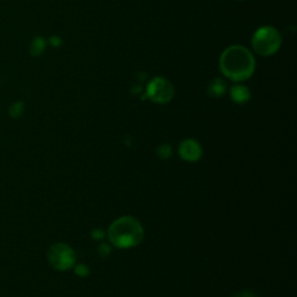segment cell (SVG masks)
Returning <instances> with one entry per match:
<instances>
[{
	"label": "cell",
	"instance_id": "6da1fadb",
	"mask_svg": "<svg viewBox=\"0 0 297 297\" xmlns=\"http://www.w3.org/2000/svg\"><path fill=\"white\" fill-rule=\"evenodd\" d=\"M220 69L222 74L231 80L243 81L253 74L255 59L245 47L231 46L221 55Z\"/></svg>",
	"mask_w": 297,
	"mask_h": 297
},
{
	"label": "cell",
	"instance_id": "7a4b0ae2",
	"mask_svg": "<svg viewBox=\"0 0 297 297\" xmlns=\"http://www.w3.org/2000/svg\"><path fill=\"white\" fill-rule=\"evenodd\" d=\"M144 230L142 224L134 217H121L116 220L108 230V239L118 248H134L142 242Z\"/></svg>",
	"mask_w": 297,
	"mask_h": 297
},
{
	"label": "cell",
	"instance_id": "3957f363",
	"mask_svg": "<svg viewBox=\"0 0 297 297\" xmlns=\"http://www.w3.org/2000/svg\"><path fill=\"white\" fill-rule=\"evenodd\" d=\"M281 42L282 39L279 31L270 26L259 28L252 39V46L255 52L265 57L274 55L280 49Z\"/></svg>",
	"mask_w": 297,
	"mask_h": 297
},
{
	"label": "cell",
	"instance_id": "277c9868",
	"mask_svg": "<svg viewBox=\"0 0 297 297\" xmlns=\"http://www.w3.org/2000/svg\"><path fill=\"white\" fill-rule=\"evenodd\" d=\"M48 260L50 265L56 270L66 271L70 270L74 265L75 255L74 249L70 246L58 243V244L52 245L49 248Z\"/></svg>",
	"mask_w": 297,
	"mask_h": 297
},
{
	"label": "cell",
	"instance_id": "5b68a950",
	"mask_svg": "<svg viewBox=\"0 0 297 297\" xmlns=\"http://www.w3.org/2000/svg\"><path fill=\"white\" fill-rule=\"evenodd\" d=\"M147 96L157 103H167L174 96V88L169 80L163 77H156L150 81L147 88Z\"/></svg>",
	"mask_w": 297,
	"mask_h": 297
},
{
	"label": "cell",
	"instance_id": "8992f818",
	"mask_svg": "<svg viewBox=\"0 0 297 297\" xmlns=\"http://www.w3.org/2000/svg\"><path fill=\"white\" fill-rule=\"evenodd\" d=\"M180 156L187 162H197L200 159L202 150L200 144L194 140H186L181 143L179 148Z\"/></svg>",
	"mask_w": 297,
	"mask_h": 297
},
{
	"label": "cell",
	"instance_id": "52a82bcc",
	"mask_svg": "<svg viewBox=\"0 0 297 297\" xmlns=\"http://www.w3.org/2000/svg\"><path fill=\"white\" fill-rule=\"evenodd\" d=\"M230 96L231 99L237 103H245L248 102L251 98V93H249L248 88L243 85H235L232 86L231 91H230Z\"/></svg>",
	"mask_w": 297,
	"mask_h": 297
},
{
	"label": "cell",
	"instance_id": "ba28073f",
	"mask_svg": "<svg viewBox=\"0 0 297 297\" xmlns=\"http://www.w3.org/2000/svg\"><path fill=\"white\" fill-rule=\"evenodd\" d=\"M225 83L222 80L221 78H216L214 79V80L210 81L209 84V87H208V92H209V94L211 97H215V98H219V97H222L224 93H225Z\"/></svg>",
	"mask_w": 297,
	"mask_h": 297
},
{
	"label": "cell",
	"instance_id": "9c48e42d",
	"mask_svg": "<svg viewBox=\"0 0 297 297\" xmlns=\"http://www.w3.org/2000/svg\"><path fill=\"white\" fill-rule=\"evenodd\" d=\"M46 49V41H44L42 37H36L35 40L33 41L30 47V52L33 53L34 56H39Z\"/></svg>",
	"mask_w": 297,
	"mask_h": 297
},
{
	"label": "cell",
	"instance_id": "30bf717a",
	"mask_svg": "<svg viewBox=\"0 0 297 297\" xmlns=\"http://www.w3.org/2000/svg\"><path fill=\"white\" fill-rule=\"evenodd\" d=\"M21 112H22V103L21 102H18V103H15V105L12 106L11 115L13 116V118H18V116L21 114Z\"/></svg>",
	"mask_w": 297,
	"mask_h": 297
},
{
	"label": "cell",
	"instance_id": "8fae6325",
	"mask_svg": "<svg viewBox=\"0 0 297 297\" xmlns=\"http://www.w3.org/2000/svg\"><path fill=\"white\" fill-rule=\"evenodd\" d=\"M75 273H77L79 276H86L87 274L90 273V271H88L87 266H85V265H78V266L75 267Z\"/></svg>",
	"mask_w": 297,
	"mask_h": 297
},
{
	"label": "cell",
	"instance_id": "7c38bea8",
	"mask_svg": "<svg viewBox=\"0 0 297 297\" xmlns=\"http://www.w3.org/2000/svg\"><path fill=\"white\" fill-rule=\"evenodd\" d=\"M158 154L163 158L170 157L171 156V148L167 147V145H163V147H160L159 150H158Z\"/></svg>",
	"mask_w": 297,
	"mask_h": 297
},
{
	"label": "cell",
	"instance_id": "4fadbf2b",
	"mask_svg": "<svg viewBox=\"0 0 297 297\" xmlns=\"http://www.w3.org/2000/svg\"><path fill=\"white\" fill-rule=\"evenodd\" d=\"M98 251H99V253L101 255H107L110 252V248H109L108 245L102 244V245L99 246V249H98Z\"/></svg>",
	"mask_w": 297,
	"mask_h": 297
},
{
	"label": "cell",
	"instance_id": "5bb4252c",
	"mask_svg": "<svg viewBox=\"0 0 297 297\" xmlns=\"http://www.w3.org/2000/svg\"><path fill=\"white\" fill-rule=\"evenodd\" d=\"M50 43H51L53 47H59L62 44V40L59 39L58 36H52L51 40H50Z\"/></svg>",
	"mask_w": 297,
	"mask_h": 297
},
{
	"label": "cell",
	"instance_id": "9a60e30c",
	"mask_svg": "<svg viewBox=\"0 0 297 297\" xmlns=\"http://www.w3.org/2000/svg\"><path fill=\"white\" fill-rule=\"evenodd\" d=\"M92 236L96 239H100L101 237H103V232L101 231V230H94V231L92 232Z\"/></svg>",
	"mask_w": 297,
	"mask_h": 297
}]
</instances>
